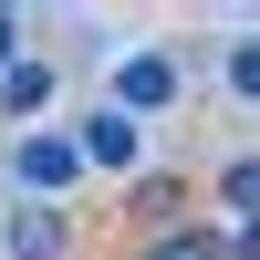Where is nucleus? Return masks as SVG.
I'll return each instance as SVG.
<instances>
[{"mask_svg":"<svg viewBox=\"0 0 260 260\" xmlns=\"http://www.w3.org/2000/svg\"><path fill=\"white\" fill-rule=\"evenodd\" d=\"M83 177H94V167H83V136H73V125H31V136L11 146V187H21V198H52L62 208Z\"/></svg>","mask_w":260,"mask_h":260,"instance_id":"1","label":"nucleus"},{"mask_svg":"<svg viewBox=\"0 0 260 260\" xmlns=\"http://www.w3.org/2000/svg\"><path fill=\"white\" fill-rule=\"evenodd\" d=\"M177 94H187V73H177V52H125L115 62V115H177Z\"/></svg>","mask_w":260,"mask_h":260,"instance_id":"2","label":"nucleus"},{"mask_svg":"<svg viewBox=\"0 0 260 260\" xmlns=\"http://www.w3.org/2000/svg\"><path fill=\"white\" fill-rule=\"evenodd\" d=\"M0 260H73V208L21 198L11 219H0Z\"/></svg>","mask_w":260,"mask_h":260,"instance_id":"3","label":"nucleus"},{"mask_svg":"<svg viewBox=\"0 0 260 260\" xmlns=\"http://www.w3.org/2000/svg\"><path fill=\"white\" fill-rule=\"evenodd\" d=\"M73 136H83V167H104V177H136V156H146V125L115 115V104H94Z\"/></svg>","mask_w":260,"mask_h":260,"instance_id":"4","label":"nucleus"},{"mask_svg":"<svg viewBox=\"0 0 260 260\" xmlns=\"http://www.w3.org/2000/svg\"><path fill=\"white\" fill-rule=\"evenodd\" d=\"M52 94H62V62H42V52H21L11 73H0V115H11V125H31Z\"/></svg>","mask_w":260,"mask_h":260,"instance_id":"5","label":"nucleus"},{"mask_svg":"<svg viewBox=\"0 0 260 260\" xmlns=\"http://www.w3.org/2000/svg\"><path fill=\"white\" fill-rule=\"evenodd\" d=\"M125 208L146 219V240H167V229H187V219H177V208H187V177H167V167L146 177V167H136V187H125Z\"/></svg>","mask_w":260,"mask_h":260,"instance_id":"6","label":"nucleus"},{"mask_svg":"<svg viewBox=\"0 0 260 260\" xmlns=\"http://www.w3.org/2000/svg\"><path fill=\"white\" fill-rule=\"evenodd\" d=\"M219 208H229V229L260 219V156H229V167H219Z\"/></svg>","mask_w":260,"mask_h":260,"instance_id":"7","label":"nucleus"},{"mask_svg":"<svg viewBox=\"0 0 260 260\" xmlns=\"http://www.w3.org/2000/svg\"><path fill=\"white\" fill-rule=\"evenodd\" d=\"M136 260H229V229H167V240H146Z\"/></svg>","mask_w":260,"mask_h":260,"instance_id":"8","label":"nucleus"},{"mask_svg":"<svg viewBox=\"0 0 260 260\" xmlns=\"http://www.w3.org/2000/svg\"><path fill=\"white\" fill-rule=\"evenodd\" d=\"M219 73H229V94H240V104H260V31L229 42V62H219Z\"/></svg>","mask_w":260,"mask_h":260,"instance_id":"9","label":"nucleus"},{"mask_svg":"<svg viewBox=\"0 0 260 260\" xmlns=\"http://www.w3.org/2000/svg\"><path fill=\"white\" fill-rule=\"evenodd\" d=\"M21 21H31V11H11V0H0V73L21 62Z\"/></svg>","mask_w":260,"mask_h":260,"instance_id":"10","label":"nucleus"},{"mask_svg":"<svg viewBox=\"0 0 260 260\" xmlns=\"http://www.w3.org/2000/svg\"><path fill=\"white\" fill-rule=\"evenodd\" d=\"M229 260H260V219H250V229H229Z\"/></svg>","mask_w":260,"mask_h":260,"instance_id":"11","label":"nucleus"}]
</instances>
